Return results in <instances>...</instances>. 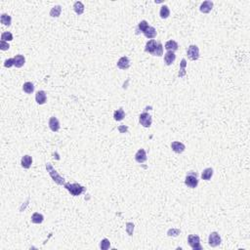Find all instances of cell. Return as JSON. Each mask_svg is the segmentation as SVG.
Instances as JSON below:
<instances>
[{
  "mask_svg": "<svg viewBox=\"0 0 250 250\" xmlns=\"http://www.w3.org/2000/svg\"><path fill=\"white\" fill-rule=\"evenodd\" d=\"M65 188L70 193V194L73 195V196L80 195V194L85 192V188L82 187L81 185H79V184H76V183H74V184L66 183L65 184Z\"/></svg>",
  "mask_w": 250,
  "mask_h": 250,
  "instance_id": "obj_1",
  "label": "cell"
},
{
  "mask_svg": "<svg viewBox=\"0 0 250 250\" xmlns=\"http://www.w3.org/2000/svg\"><path fill=\"white\" fill-rule=\"evenodd\" d=\"M46 169H47V171L49 172V175L51 176V178L53 180H54L58 185H60V186H65V184H66V182H65V179L63 177H61L59 174H58V172L55 170L54 168L52 167V165L50 164V163H47L46 164Z\"/></svg>",
  "mask_w": 250,
  "mask_h": 250,
  "instance_id": "obj_2",
  "label": "cell"
},
{
  "mask_svg": "<svg viewBox=\"0 0 250 250\" xmlns=\"http://www.w3.org/2000/svg\"><path fill=\"white\" fill-rule=\"evenodd\" d=\"M185 184L191 188V189H194V188L198 187V175L196 173H190L189 175H187L186 180H185Z\"/></svg>",
  "mask_w": 250,
  "mask_h": 250,
  "instance_id": "obj_3",
  "label": "cell"
},
{
  "mask_svg": "<svg viewBox=\"0 0 250 250\" xmlns=\"http://www.w3.org/2000/svg\"><path fill=\"white\" fill-rule=\"evenodd\" d=\"M188 242H189L190 246L193 249V250H201L202 247L200 245V239L198 236L195 235H191L188 237Z\"/></svg>",
  "mask_w": 250,
  "mask_h": 250,
  "instance_id": "obj_4",
  "label": "cell"
},
{
  "mask_svg": "<svg viewBox=\"0 0 250 250\" xmlns=\"http://www.w3.org/2000/svg\"><path fill=\"white\" fill-rule=\"evenodd\" d=\"M187 54L190 60L196 61L199 58V49L196 45H191L187 50Z\"/></svg>",
  "mask_w": 250,
  "mask_h": 250,
  "instance_id": "obj_5",
  "label": "cell"
},
{
  "mask_svg": "<svg viewBox=\"0 0 250 250\" xmlns=\"http://www.w3.org/2000/svg\"><path fill=\"white\" fill-rule=\"evenodd\" d=\"M221 242H222V239H221V236H219L218 233L214 231V233L210 234L209 238H208V243L211 247H216V246L220 245Z\"/></svg>",
  "mask_w": 250,
  "mask_h": 250,
  "instance_id": "obj_6",
  "label": "cell"
},
{
  "mask_svg": "<svg viewBox=\"0 0 250 250\" xmlns=\"http://www.w3.org/2000/svg\"><path fill=\"white\" fill-rule=\"evenodd\" d=\"M139 120H140V123L146 128L149 127L151 125V122H153V120H151V117L148 112H143L142 114H140Z\"/></svg>",
  "mask_w": 250,
  "mask_h": 250,
  "instance_id": "obj_7",
  "label": "cell"
},
{
  "mask_svg": "<svg viewBox=\"0 0 250 250\" xmlns=\"http://www.w3.org/2000/svg\"><path fill=\"white\" fill-rule=\"evenodd\" d=\"M135 159L138 163H144L147 160V154L144 149H140L135 155Z\"/></svg>",
  "mask_w": 250,
  "mask_h": 250,
  "instance_id": "obj_8",
  "label": "cell"
},
{
  "mask_svg": "<svg viewBox=\"0 0 250 250\" xmlns=\"http://www.w3.org/2000/svg\"><path fill=\"white\" fill-rule=\"evenodd\" d=\"M49 127L53 132H58L60 130V122L57 117H52L49 119Z\"/></svg>",
  "mask_w": 250,
  "mask_h": 250,
  "instance_id": "obj_9",
  "label": "cell"
},
{
  "mask_svg": "<svg viewBox=\"0 0 250 250\" xmlns=\"http://www.w3.org/2000/svg\"><path fill=\"white\" fill-rule=\"evenodd\" d=\"M171 148H172L173 151H175L176 154H182L186 149L185 145L180 142H172Z\"/></svg>",
  "mask_w": 250,
  "mask_h": 250,
  "instance_id": "obj_10",
  "label": "cell"
},
{
  "mask_svg": "<svg viewBox=\"0 0 250 250\" xmlns=\"http://www.w3.org/2000/svg\"><path fill=\"white\" fill-rule=\"evenodd\" d=\"M212 8H213V2L212 1H204L200 5L199 10L203 14H208L212 10Z\"/></svg>",
  "mask_w": 250,
  "mask_h": 250,
  "instance_id": "obj_11",
  "label": "cell"
},
{
  "mask_svg": "<svg viewBox=\"0 0 250 250\" xmlns=\"http://www.w3.org/2000/svg\"><path fill=\"white\" fill-rule=\"evenodd\" d=\"M117 67L120 69H127L130 67V61L127 57H122L117 62Z\"/></svg>",
  "mask_w": 250,
  "mask_h": 250,
  "instance_id": "obj_12",
  "label": "cell"
},
{
  "mask_svg": "<svg viewBox=\"0 0 250 250\" xmlns=\"http://www.w3.org/2000/svg\"><path fill=\"white\" fill-rule=\"evenodd\" d=\"M156 45H157V42L154 39L149 40L147 44H146V48H145V51L147 53H149V54L154 55V52L156 48Z\"/></svg>",
  "mask_w": 250,
  "mask_h": 250,
  "instance_id": "obj_13",
  "label": "cell"
},
{
  "mask_svg": "<svg viewBox=\"0 0 250 250\" xmlns=\"http://www.w3.org/2000/svg\"><path fill=\"white\" fill-rule=\"evenodd\" d=\"M176 59V55L174 54V52H171V51H167L166 54L164 56V62L167 66H171L174 61Z\"/></svg>",
  "mask_w": 250,
  "mask_h": 250,
  "instance_id": "obj_14",
  "label": "cell"
},
{
  "mask_svg": "<svg viewBox=\"0 0 250 250\" xmlns=\"http://www.w3.org/2000/svg\"><path fill=\"white\" fill-rule=\"evenodd\" d=\"M145 34V36L147 38H149V39H153L156 36V30L154 28V26H148V28L144 30V32H143Z\"/></svg>",
  "mask_w": 250,
  "mask_h": 250,
  "instance_id": "obj_15",
  "label": "cell"
},
{
  "mask_svg": "<svg viewBox=\"0 0 250 250\" xmlns=\"http://www.w3.org/2000/svg\"><path fill=\"white\" fill-rule=\"evenodd\" d=\"M46 99H47L46 93L44 92V91H38L36 93V95H35V100H36V103L38 105L45 104L46 103Z\"/></svg>",
  "mask_w": 250,
  "mask_h": 250,
  "instance_id": "obj_16",
  "label": "cell"
},
{
  "mask_svg": "<svg viewBox=\"0 0 250 250\" xmlns=\"http://www.w3.org/2000/svg\"><path fill=\"white\" fill-rule=\"evenodd\" d=\"M21 164L24 168L29 169L30 167V165L32 164V157L30 155H24L22 157V160H21Z\"/></svg>",
  "mask_w": 250,
  "mask_h": 250,
  "instance_id": "obj_17",
  "label": "cell"
},
{
  "mask_svg": "<svg viewBox=\"0 0 250 250\" xmlns=\"http://www.w3.org/2000/svg\"><path fill=\"white\" fill-rule=\"evenodd\" d=\"M178 43L176 42V41H174V40H169V41H167L166 43H165V49L167 50V51H171V52H175V51H177L178 50Z\"/></svg>",
  "mask_w": 250,
  "mask_h": 250,
  "instance_id": "obj_18",
  "label": "cell"
},
{
  "mask_svg": "<svg viewBox=\"0 0 250 250\" xmlns=\"http://www.w3.org/2000/svg\"><path fill=\"white\" fill-rule=\"evenodd\" d=\"M25 63V59L23 55H17L14 58V66L16 68H22Z\"/></svg>",
  "mask_w": 250,
  "mask_h": 250,
  "instance_id": "obj_19",
  "label": "cell"
},
{
  "mask_svg": "<svg viewBox=\"0 0 250 250\" xmlns=\"http://www.w3.org/2000/svg\"><path fill=\"white\" fill-rule=\"evenodd\" d=\"M212 176H213V169L212 168H206L201 174L202 180H205V181H209Z\"/></svg>",
  "mask_w": 250,
  "mask_h": 250,
  "instance_id": "obj_20",
  "label": "cell"
},
{
  "mask_svg": "<svg viewBox=\"0 0 250 250\" xmlns=\"http://www.w3.org/2000/svg\"><path fill=\"white\" fill-rule=\"evenodd\" d=\"M43 220H44V217H43V215H41V214H39L37 212L32 214L31 222L34 223V224H41V223L43 222Z\"/></svg>",
  "mask_w": 250,
  "mask_h": 250,
  "instance_id": "obj_21",
  "label": "cell"
},
{
  "mask_svg": "<svg viewBox=\"0 0 250 250\" xmlns=\"http://www.w3.org/2000/svg\"><path fill=\"white\" fill-rule=\"evenodd\" d=\"M73 8H74L75 13L78 15H81L84 12V5L82 4V2H80V1H76L73 5Z\"/></svg>",
  "mask_w": 250,
  "mask_h": 250,
  "instance_id": "obj_22",
  "label": "cell"
},
{
  "mask_svg": "<svg viewBox=\"0 0 250 250\" xmlns=\"http://www.w3.org/2000/svg\"><path fill=\"white\" fill-rule=\"evenodd\" d=\"M159 15H160V17H161V19H167L169 15H170V10H169V8L167 6L164 5L161 7V9H160Z\"/></svg>",
  "mask_w": 250,
  "mask_h": 250,
  "instance_id": "obj_23",
  "label": "cell"
},
{
  "mask_svg": "<svg viewBox=\"0 0 250 250\" xmlns=\"http://www.w3.org/2000/svg\"><path fill=\"white\" fill-rule=\"evenodd\" d=\"M61 12H62V8L61 6L57 5V6H54L50 11V16L53 17V18H57L61 15Z\"/></svg>",
  "mask_w": 250,
  "mask_h": 250,
  "instance_id": "obj_24",
  "label": "cell"
},
{
  "mask_svg": "<svg viewBox=\"0 0 250 250\" xmlns=\"http://www.w3.org/2000/svg\"><path fill=\"white\" fill-rule=\"evenodd\" d=\"M125 117V112L122 109H119L117 111H114V114H113V117L117 121H121Z\"/></svg>",
  "mask_w": 250,
  "mask_h": 250,
  "instance_id": "obj_25",
  "label": "cell"
},
{
  "mask_svg": "<svg viewBox=\"0 0 250 250\" xmlns=\"http://www.w3.org/2000/svg\"><path fill=\"white\" fill-rule=\"evenodd\" d=\"M23 90L26 94H31L34 91V86L31 82H25L23 86Z\"/></svg>",
  "mask_w": 250,
  "mask_h": 250,
  "instance_id": "obj_26",
  "label": "cell"
},
{
  "mask_svg": "<svg viewBox=\"0 0 250 250\" xmlns=\"http://www.w3.org/2000/svg\"><path fill=\"white\" fill-rule=\"evenodd\" d=\"M0 21H1V24H3L4 25H10L11 24V22H12V19L11 17L9 16L8 14H2L1 15V18H0Z\"/></svg>",
  "mask_w": 250,
  "mask_h": 250,
  "instance_id": "obj_27",
  "label": "cell"
},
{
  "mask_svg": "<svg viewBox=\"0 0 250 250\" xmlns=\"http://www.w3.org/2000/svg\"><path fill=\"white\" fill-rule=\"evenodd\" d=\"M163 55V47H162V44L160 42H157V45H156V48L154 52V56H162Z\"/></svg>",
  "mask_w": 250,
  "mask_h": 250,
  "instance_id": "obj_28",
  "label": "cell"
},
{
  "mask_svg": "<svg viewBox=\"0 0 250 250\" xmlns=\"http://www.w3.org/2000/svg\"><path fill=\"white\" fill-rule=\"evenodd\" d=\"M100 247L102 250H108L110 247H111V242H110V240L108 238H104L101 243H100Z\"/></svg>",
  "mask_w": 250,
  "mask_h": 250,
  "instance_id": "obj_29",
  "label": "cell"
},
{
  "mask_svg": "<svg viewBox=\"0 0 250 250\" xmlns=\"http://www.w3.org/2000/svg\"><path fill=\"white\" fill-rule=\"evenodd\" d=\"M1 40L2 41H12L13 40V34L9 31L3 32L1 34Z\"/></svg>",
  "mask_w": 250,
  "mask_h": 250,
  "instance_id": "obj_30",
  "label": "cell"
},
{
  "mask_svg": "<svg viewBox=\"0 0 250 250\" xmlns=\"http://www.w3.org/2000/svg\"><path fill=\"white\" fill-rule=\"evenodd\" d=\"M186 66H187L186 60L183 59L182 62H181V68H180V73H179V76L180 77H183V76L186 75Z\"/></svg>",
  "mask_w": 250,
  "mask_h": 250,
  "instance_id": "obj_31",
  "label": "cell"
},
{
  "mask_svg": "<svg viewBox=\"0 0 250 250\" xmlns=\"http://www.w3.org/2000/svg\"><path fill=\"white\" fill-rule=\"evenodd\" d=\"M149 24L147 23V21H142L139 23V25H138V30H141V32H144V30L148 28Z\"/></svg>",
  "mask_w": 250,
  "mask_h": 250,
  "instance_id": "obj_32",
  "label": "cell"
},
{
  "mask_svg": "<svg viewBox=\"0 0 250 250\" xmlns=\"http://www.w3.org/2000/svg\"><path fill=\"white\" fill-rule=\"evenodd\" d=\"M133 231H134V224L133 223H127L126 224V231L128 233L129 236L133 235Z\"/></svg>",
  "mask_w": 250,
  "mask_h": 250,
  "instance_id": "obj_33",
  "label": "cell"
},
{
  "mask_svg": "<svg viewBox=\"0 0 250 250\" xmlns=\"http://www.w3.org/2000/svg\"><path fill=\"white\" fill-rule=\"evenodd\" d=\"M9 48H10V45H9L8 43H6V41H2L1 40V42H0V49L3 50V51H6Z\"/></svg>",
  "mask_w": 250,
  "mask_h": 250,
  "instance_id": "obj_34",
  "label": "cell"
},
{
  "mask_svg": "<svg viewBox=\"0 0 250 250\" xmlns=\"http://www.w3.org/2000/svg\"><path fill=\"white\" fill-rule=\"evenodd\" d=\"M4 66H5V68H11L12 66H14V58L6 60L4 63Z\"/></svg>",
  "mask_w": 250,
  "mask_h": 250,
  "instance_id": "obj_35",
  "label": "cell"
},
{
  "mask_svg": "<svg viewBox=\"0 0 250 250\" xmlns=\"http://www.w3.org/2000/svg\"><path fill=\"white\" fill-rule=\"evenodd\" d=\"M171 234H173L172 236H177L178 235L180 234V231L179 230H170V231H168V236H170Z\"/></svg>",
  "mask_w": 250,
  "mask_h": 250,
  "instance_id": "obj_36",
  "label": "cell"
}]
</instances>
